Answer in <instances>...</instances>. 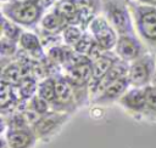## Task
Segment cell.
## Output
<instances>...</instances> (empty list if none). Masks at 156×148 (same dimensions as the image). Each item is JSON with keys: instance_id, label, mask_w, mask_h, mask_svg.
Here are the masks:
<instances>
[{"instance_id": "cell-1", "label": "cell", "mask_w": 156, "mask_h": 148, "mask_svg": "<svg viewBox=\"0 0 156 148\" xmlns=\"http://www.w3.org/2000/svg\"><path fill=\"white\" fill-rule=\"evenodd\" d=\"M135 27L136 35L145 44L147 50L156 53V8L138 0H127Z\"/></svg>"}, {"instance_id": "cell-2", "label": "cell", "mask_w": 156, "mask_h": 148, "mask_svg": "<svg viewBox=\"0 0 156 148\" xmlns=\"http://www.w3.org/2000/svg\"><path fill=\"white\" fill-rule=\"evenodd\" d=\"M44 12L45 8L39 2L32 0H7L1 4V16L24 28L35 29Z\"/></svg>"}, {"instance_id": "cell-3", "label": "cell", "mask_w": 156, "mask_h": 148, "mask_svg": "<svg viewBox=\"0 0 156 148\" xmlns=\"http://www.w3.org/2000/svg\"><path fill=\"white\" fill-rule=\"evenodd\" d=\"M101 11L118 35L136 34L127 0H102Z\"/></svg>"}, {"instance_id": "cell-4", "label": "cell", "mask_w": 156, "mask_h": 148, "mask_svg": "<svg viewBox=\"0 0 156 148\" xmlns=\"http://www.w3.org/2000/svg\"><path fill=\"white\" fill-rule=\"evenodd\" d=\"M156 72V53L146 52L129 63L128 79L133 87H145L151 84Z\"/></svg>"}, {"instance_id": "cell-5", "label": "cell", "mask_w": 156, "mask_h": 148, "mask_svg": "<svg viewBox=\"0 0 156 148\" xmlns=\"http://www.w3.org/2000/svg\"><path fill=\"white\" fill-rule=\"evenodd\" d=\"M69 113L51 109L50 112L40 115V118L32 125V129L38 140L48 141L63 127V125L69 120Z\"/></svg>"}, {"instance_id": "cell-6", "label": "cell", "mask_w": 156, "mask_h": 148, "mask_svg": "<svg viewBox=\"0 0 156 148\" xmlns=\"http://www.w3.org/2000/svg\"><path fill=\"white\" fill-rule=\"evenodd\" d=\"M55 82H56V98L51 103V109L72 114L78 108L72 84L66 78L65 74H60V73L55 75Z\"/></svg>"}, {"instance_id": "cell-7", "label": "cell", "mask_w": 156, "mask_h": 148, "mask_svg": "<svg viewBox=\"0 0 156 148\" xmlns=\"http://www.w3.org/2000/svg\"><path fill=\"white\" fill-rule=\"evenodd\" d=\"M89 33L93 35L94 40L105 50H115L118 33L107 21V18L102 16H96L88 27Z\"/></svg>"}, {"instance_id": "cell-8", "label": "cell", "mask_w": 156, "mask_h": 148, "mask_svg": "<svg viewBox=\"0 0 156 148\" xmlns=\"http://www.w3.org/2000/svg\"><path fill=\"white\" fill-rule=\"evenodd\" d=\"M121 59L127 62H133L139 58L144 53L149 52L145 44L136 34H121L118 35V40L116 47L113 50Z\"/></svg>"}, {"instance_id": "cell-9", "label": "cell", "mask_w": 156, "mask_h": 148, "mask_svg": "<svg viewBox=\"0 0 156 148\" xmlns=\"http://www.w3.org/2000/svg\"><path fill=\"white\" fill-rule=\"evenodd\" d=\"M121 107L128 112L132 116L140 120L144 116L146 107V93L145 87H133L130 86L127 92L118 99Z\"/></svg>"}, {"instance_id": "cell-10", "label": "cell", "mask_w": 156, "mask_h": 148, "mask_svg": "<svg viewBox=\"0 0 156 148\" xmlns=\"http://www.w3.org/2000/svg\"><path fill=\"white\" fill-rule=\"evenodd\" d=\"M10 148H33L38 141L32 126L23 125L17 127H6L1 131Z\"/></svg>"}, {"instance_id": "cell-11", "label": "cell", "mask_w": 156, "mask_h": 148, "mask_svg": "<svg viewBox=\"0 0 156 148\" xmlns=\"http://www.w3.org/2000/svg\"><path fill=\"white\" fill-rule=\"evenodd\" d=\"M129 87H130V82L128 76H123L113 81L112 84H110L100 95L93 98V103L98 106H106V104L118 102V99L127 92Z\"/></svg>"}, {"instance_id": "cell-12", "label": "cell", "mask_w": 156, "mask_h": 148, "mask_svg": "<svg viewBox=\"0 0 156 148\" xmlns=\"http://www.w3.org/2000/svg\"><path fill=\"white\" fill-rule=\"evenodd\" d=\"M128 72H129V62L118 58L115 64L110 68V70L102 76V79L96 84V86L94 87V90L91 91L90 96L91 98H95L98 95H100L110 84H112L113 81L123 78V76H128Z\"/></svg>"}, {"instance_id": "cell-13", "label": "cell", "mask_w": 156, "mask_h": 148, "mask_svg": "<svg viewBox=\"0 0 156 148\" xmlns=\"http://www.w3.org/2000/svg\"><path fill=\"white\" fill-rule=\"evenodd\" d=\"M118 58L119 57L117 56V53L113 50H108V51H105L99 58H96L95 61L91 62L93 78H91V81L89 84V91H90V93L94 90V87L96 86V84L102 79V76L110 70V68L115 64V62Z\"/></svg>"}, {"instance_id": "cell-14", "label": "cell", "mask_w": 156, "mask_h": 148, "mask_svg": "<svg viewBox=\"0 0 156 148\" xmlns=\"http://www.w3.org/2000/svg\"><path fill=\"white\" fill-rule=\"evenodd\" d=\"M74 2L78 11L79 25L84 30H88L90 22L98 16V12L101 11L102 0H74Z\"/></svg>"}, {"instance_id": "cell-15", "label": "cell", "mask_w": 156, "mask_h": 148, "mask_svg": "<svg viewBox=\"0 0 156 148\" xmlns=\"http://www.w3.org/2000/svg\"><path fill=\"white\" fill-rule=\"evenodd\" d=\"M20 49L23 50L26 53H28L33 59L40 61L43 59L44 56V46L41 44V40L38 34L30 33V32H23L20 41H18Z\"/></svg>"}, {"instance_id": "cell-16", "label": "cell", "mask_w": 156, "mask_h": 148, "mask_svg": "<svg viewBox=\"0 0 156 148\" xmlns=\"http://www.w3.org/2000/svg\"><path fill=\"white\" fill-rule=\"evenodd\" d=\"M52 10L67 23V24H78V11L74 0H57L52 6Z\"/></svg>"}, {"instance_id": "cell-17", "label": "cell", "mask_w": 156, "mask_h": 148, "mask_svg": "<svg viewBox=\"0 0 156 148\" xmlns=\"http://www.w3.org/2000/svg\"><path fill=\"white\" fill-rule=\"evenodd\" d=\"M67 25L68 24L54 10H51L49 13H44L39 23V29L48 33H52V34H61Z\"/></svg>"}, {"instance_id": "cell-18", "label": "cell", "mask_w": 156, "mask_h": 148, "mask_svg": "<svg viewBox=\"0 0 156 148\" xmlns=\"http://www.w3.org/2000/svg\"><path fill=\"white\" fill-rule=\"evenodd\" d=\"M23 78H24V70L20 63L9 62L7 66L2 67L1 81H5L13 86H18Z\"/></svg>"}, {"instance_id": "cell-19", "label": "cell", "mask_w": 156, "mask_h": 148, "mask_svg": "<svg viewBox=\"0 0 156 148\" xmlns=\"http://www.w3.org/2000/svg\"><path fill=\"white\" fill-rule=\"evenodd\" d=\"M145 93H146V107L144 112L143 119L156 124V87L151 84L145 86Z\"/></svg>"}, {"instance_id": "cell-20", "label": "cell", "mask_w": 156, "mask_h": 148, "mask_svg": "<svg viewBox=\"0 0 156 148\" xmlns=\"http://www.w3.org/2000/svg\"><path fill=\"white\" fill-rule=\"evenodd\" d=\"M37 93L52 103L56 98V82H55V76H46L41 79L38 82V90Z\"/></svg>"}, {"instance_id": "cell-21", "label": "cell", "mask_w": 156, "mask_h": 148, "mask_svg": "<svg viewBox=\"0 0 156 148\" xmlns=\"http://www.w3.org/2000/svg\"><path fill=\"white\" fill-rule=\"evenodd\" d=\"M22 33H23V29L20 24L10 21L5 16H1V36H5L7 39H11L18 42Z\"/></svg>"}, {"instance_id": "cell-22", "label": "cell", "mask_w": 156, "mask_h": 148, "mask_svg": "<svg viewBox=\"0 0 156 148\" xmlns=\"http://www.w3.org/2000/svg\"><path fill=\"white\" fill-rule=\"evenodd\" d=\"M87 30H84L80 25L78 24H68L61 33L62 35V41L65 45L67 46H71L73 47L78 41L79 39L83 36V34L85 33Z\"/></svg>"}, {"instance_id": "cell-23", "label": "cell", "mask_w": 156, "mask_h": 148, "mask_svg": "<svg viewBox=\"0 0 156 148\" xmlns=\"http://www.w3.org/2000/svg\"><path fill=\"white\" fill-rule=\"evenodd\" d=\"M17 90L21 99L29 101L37 93V90H38L37 79L34 76H24L20 82V85L17 86Z\"/></svg>"}, {"instance_id": "cell-24", "label": "cell", "mask_w": 156, "mask_h": 148, "mask_svg": "<svg viewBox=\"0 0 156 148\" xmlns=\"http://www.w3.org/2000/svg\"><path fill=\"white\" fill-rule=\"evenodd\" d=\"M95 44V40L93 38V35L87 30L83 36L79 39V41L73 46V50L77 52V53H80V55H84V56H88L90 50L93 49Z\"/></svg>"}, {"instance_id": "cell-25", "label": "cell", "mask_w": 156, "mask_h": 148, "mask_svg": "<svg viewBox=\"0 0 156 148\" xmlns=\"http://www.w3.org/2000/svg\"><path fill=\"white\" fill-rule=\"evenodd\" d=\"M28 107L30 109H33L34 112H37L38 114H40V115L51 110V103L49 101H46L45 98H43L41 96H39L38 93H35L28 101Z\"/></svg>"}, {"instance_id": "cell-26", "label": "cell", "mask_w": 156, "mask_h": 148, "mask_svg": "<svg viewBox=\"0 0 156 148\" xmlns=\"http://www.w3.org/2000/svg\"><path fill=\"white\" fill-rule=\"evenodd\" d=\"M17 45H18V42H16V41H13L11 39H7L5 36H1V47H0L1 61H5L6 58L13 57L18 52Z\"/></svg>"}, {"instance_id": "cell-27", "label": "cell", "mask_w": 156, "mask_h": 148, "mask_svg": "<svg viewBox=\"0 0 156 148\" xmlns=\"http://www.w3.org/2000/svg\"><path fill=\"white\" fill-rule=\"evenodd\" d=\"M138 1L141 4H145V5H151V6L156 5V0H138Z\"/></svg>"}, {"instance_id": "cell-28", "label": "cell", "mask_w": 156, "mask_h": 148, "mask_svg": "<svg viewBox=\"0 0 156 148\" xmlns=\"http://www.w3.org/2000/svg\"><path fill=\"white\" fill-rule=\"evenodd\" d=\"M1 148H10L7 142H6V140H5V137L2 135H1Z\"/></svg>"}, {"instance_id": "cell-29", "label": "cell", "mask_w": 156, "mask_h": 148, "mask_svg": "<svg viewBox=\"0 0 156 148\" xmlns=\"http://www.w3.org/2000/svg\"><path fill=\"white\" fill-rule=\"evenodd\" d=\"M151 85L156 87V72H155V74H154V76H152V80H151Z\"/></svg>"}, {"instance_id": "cell-30", "label": "cell", "mask_w": 156, "mask_h": 148, "mask_svg": "<svg viewBox=\"0 0 156 148\" xmlns=\"http://www.w3.org/2000/svg\"><path fill=\"white\" fill-rule=\"evenodd\" d=\"M32 1H37V2H39L41 5V0H32Z\"/></svg>"}]
</instances>
